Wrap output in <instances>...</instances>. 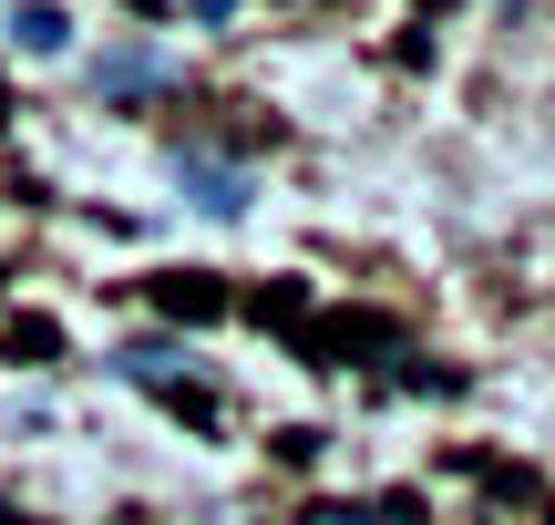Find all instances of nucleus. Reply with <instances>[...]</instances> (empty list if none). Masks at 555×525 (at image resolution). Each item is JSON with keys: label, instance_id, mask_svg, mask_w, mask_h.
<instances>
[{"label": "nucleus", "instance_id": "nucleus-1", "mask_svg": "<svg viewBox=\"0 0 555 525\" xmlns=\"http://www.w3.org/2000/svg\"><path fill=\"white\" fill-rule=\"evenodd\" d=\"M298 350H309L319 371H350L360 350H401V330L380 320V309H339V320H298Z\"/></svg>", "mask_w": 555, "mask_h": 525}, {"label": "nucleus", "instance_id": "nucleus-2", "mask_svg": "<svg viewBox=\"0 0 555 525\" xmlns=\"http://www.w3.org/2000/svg\"><path fill=\"white\" fill-rule=\"evenodd\" d=\"M155 309H165V320H185V330H206V320H227L237 299H227V279H206V268H165V279H155Z\"/></svg>", "mask_w": 555, "mask_h": 525}, {"label": "nucleus", "instance_id": "nucleus-3", "mask_svg": "<svg viewBox=\"0 0 555 525\" xmlns=\"http://www.w3.org/2000/svg\"><path fill=\"white\" fill-rule=\"evenodd\" d=\"M176 165H185V185H196L206 217H237V206H247V176H237V165H206V155H176Z\"/></svg>", "mask_w": 555, "mask_h": 525}, {"label": "nucleus", "instance_id": "nucleus-4", "mask_svg": "<svg viewBox=\"0 0 555 525\" xmlns=\"http://www.w3.org/2000/svg\"><path fill=\"white\" fill-rule=\"evenodd\" d=\"M247 320H258V330H288V341H298V320H309V289H298V279H268L258 299H247Z\"/></svg>", "mask_w": 555, "mask_h": 525}, {"label": "nucleus", "instance_id": "nucleus-5", "mask_svg": "<svg viewBox=\"0 0 555 525\" xmlns=\"http://www.w3.org/2000/svg\"><path fill=\"white\" fill-rule=\"evenodd\" d=\"M62 41H73V21H62L52 0H31V11H21V52H62Z\"/></svg>", "mask_w": 555, "mask_h": 525}, {"label": "nucleus", "instance_id": "nucleus-6", "mask_svg": "<svg viewBox=\"0 0 555 525\" xmlns=\"http://www.w3.org/2000/svg\"><path fill=\"white\" fill-rule=\"evenodd\" d=\"M0 350H11V361H62V330L52 320H11V341H0Z\"/></svg>", "mask_w": 555, "mask_h": 525}, {"label": "nucleus", "instance_id": "nucleus-7", "mask_svg": "<svg viewBox=\"0 0 555 525\" xmlns=\"http://www.w3.org/2000/svg\"><path fill=\"white\" fill-rule=\"evenodd\" d=\"M144 73H155V62H144V52H124V62H103V93H144Z\"/></svg>", "mask_w": 555, "mask_h": 525}, {"label": "nucleus", "instance_id": "nucleus-8", "mask_svg": "<svg viewBox=\"0 0 555 525\" xmlns=\"http://www.w3.org/2000/svg\"><path fill=\"white\" fill-rule=\"evenodd\" d=\"M0 525H41V515H21V505H11V495H0Z\"/></svg>", "mask_w": 555, "mask_h": 525}, {"label": "nucleus", "instance_id": "nucleus-9", "mask_svg": "<svg viewBox=\"0 0 555 525\" xmlns=\"http://www.w3.org/2000/svg\"><path fill=\"white\" fill-rule=\"evenodd\" d=\"M124 11H144V21H165V0H124Z\"/></svg>", "mask_w": 555, "mask_h": 525}, {"label": "nucleus", "instance_id": "nucleus-10", "mask_svg": "<svg viewBox=\"0 0 555 525\" xmlns=\"http://www.w3.org/2000/svg\"><path fill=\"white\" fill-rule=\"evenodd\" d=\"M0 114H11V93H0Z\"/></svg>", "mask_w": 555, "mask_h": 525}, {"label": "nucleus", "instance_id": "nucleus-11", "mask_svg": "<svg viewBox=\"0 0 555 525\" xmlns=\"http://www.w3.org/2000/svg\"><path fill=\"white\" fill-rule=\"evenodd\" d=\"M124 525H144V515H124Z\"/></svg>", "mask_w": 555, "mask_h": 525}]
</instances>
